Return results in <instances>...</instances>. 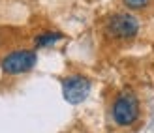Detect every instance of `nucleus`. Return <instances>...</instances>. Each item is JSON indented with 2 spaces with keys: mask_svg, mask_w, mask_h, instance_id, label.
Masks as SVG:
<instances>
[{
  "mask_svg": "<svg viewBox=\"0 0 154 133\" xmlns=\"http://www.w3.org/2000/svg\"><path fill=\"white\" fill-rule=\"evenodd\" d=\"M137 32H139V19L132 13L119 11V13H113L105 21V34L111 40L128 41V40H134Z\"/></svg>",
  "mask_w": 154,
  "mask_h": 133,
  "instance_id": "f257e3e1",
  "label": "nucleus"
},
{
  "mask_svg": "<svg viewBox=\"0 0 154 133\" xmlns=\"http://www.w3.org/2000/svg\"><path fill=\"white\" fill-rule=\"evenodd\" d=\"M139 113H141L139 99H137L134 92L124 90L115 98L113 107H111V116H113L115 124H119V126H132L139 118Z\"/></svg>",
  "mask_w": 154,
  "mask_h": 133,
  "instance_id": "f03ea898",
  "label": "nucleus"
},
{
  "mask_svg": "<svg viewBox=\"0 0 154 133\" xmlns=\"http://www.w3.org/2000/svg\"><path fill=\"white\" fill-rule=\"evenodd\" d=\"M38 62V54L32 49H15L11 53H8L0 62L2 71L8 75H21L30 71Z\"/></svg>",
  "mask_w": 154,
  "mask_h": 133,
  "instance_id": "7ed1b4c3",
  "label": "nucleus"
},
{
  "mask_svg": "<svg viewBox=\"0 0 154 133\" xmlns=\"http://www.w3.org/2000/svg\"><path fill=\"white\" fill-rule=\"evenodd\" d=\"M90 86L92 84H90L88 77H85L81 73L68 75L62 81V96H64V99L68 103H72V105L83 103L90 94Z\"/></svg>",
  "mask_w": 154,
  "mask_h": 133,
  "instance_id": "20e7f679",
  "label": "nucleus"
},
{
  "mask_svg": "<svg viewBox=\"0 0 154 133\" xmlns=\"http://www.w3.org/2000/svg\"><path fill=\"white\" fill-rule=\"evenodd\" d=\"M62 38H64V36L60 34V32H42V34H38V36L34 38V45H36V47H49V45H53V43L60 41Z\"/></svg>",
  "mask_w": 154,
  "mask_h": 133,
  "instance_id": "39448f33",
  "label": "nucleus"
},
{
  "mask_svg": "<svg viewBox=\"0 0 154 133\" xmlns=\"http://www.w3.org/2000/svg\"><path fill=\"white\" fill-rule=\"evenodd\" d=\"M126 8L130 10H143V8H147L150 0H122Z\"/></svg>",
  "mask_w": 154,
  "mask_h": 133,
  "instance_id": "423d86ee",
  "label": "nucleus"
}]
</instances>
